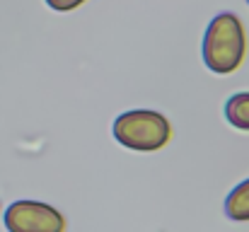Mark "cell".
<instances>
[{
    "label": "cell",
    "mask_w": 249,
    "mask_h": 232,
    "mask_svg": "<svg viewBox=\"0 0 249 232\" xmlns=\"http://www.w3.org/2000/svg\"><path fill=\"white\" fill-rule=\"evenodd\" d=\"M245 51H247V36L240 17L232 12L215 15L206 27L201 44L206 68L213 71L215 75H230L242 66Z\"/></svg>",
    "instance_id": "1"
},
{
    "label": "cell",
    "mask_w": 249,
    "mask_h": 232,
    "mask_svg": "<svg viewBox=\"0 0 249 232\" xmlns=\"http://www.w3.org/2000/svg\"><path fill=\"white\" fill-rule=\"evenodd\" d=\"M247 2H249V0H247Z\"/></svg>",
    "instance_id": "7"
},
{
    "label": "cell",
    "mask_w": 249,
    "mask_h": 232,
    "mask_svg": "<svg viewBox=\"0 0 249 232\" xmlns=\"http://www.w3.org/2000/svg\"><path fill=\"white\" fill-rule=\"evenodd\" d=\"M225 215L230 220L245 223L249 220V179L240 181L225 198Z\"/></svg>",
    "instance_id": "4"
},
{
    "label": "cell",
    "mask_w": 249,
    "mask_h": 232,
    "mask_svg": "<svg viewBox=\"0 0 249 232\" xmlns=\"http://www.w3.org/2000/svg\"><path fill=\"white\" fill-rule=\"evenodd\" d=\"M225 119L230 126L249 131V92H237L225 102Z\"/></svg>",
    "instance_id": "5"
},
{
    "label": "cell",
    "mask_w": 249,
    "mask_h": 232,
    "mask_svg": "<svg viewBox=\"0 0 249 232\" xmlns=\"http://www.w3.org/2000/svg\"><path fill=\"white\" fill-rule=\"evenodd\" d=\"M83 2L85 0H46V5L51 10H56V12H71V10L80 7Z\"/></svg>",
    "instance_id": "6"
},
{
    "label": "cell",
    "mask_w": 249,
    "mask_h": 232,
    "mask_svg": "<svg viewBox=\"0 0 249 232\" xmlns=\"http://www.w3.org/2000/svg\"><path fill=\"white\" fill-rule=\"evenodd\" d=\"M111 133L116 143L136 153H155L165 148L172 138L169 121L153 109H131L116 116Z\"/></svg>",
    "instance_id": "2"
},
{
    "label": "cell",
    "mask_w": 249,
    "mask_h": 232,
    "mask_svg": "<svg viewBox=\"0 0 249 232\" xmlns=\"http://www.w3.org/2000/svg\"><path fill=\"white\" fill-rule=\"evenodd\" d=\"M5 228L10 232H63L66 218L41 201H15L5 211Z\"/></svg>",
    "instance_id": "3"
}]
</instances>
